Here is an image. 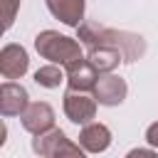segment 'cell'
I'll return each instance as SVG.
<instances>
[{
	"mask_svg": "<svg viewBox=\"0 0 158 158\" xmlns=\"http://www.w3.org/2000/svg\"><path fill=\"white\" fill-rule=\"evenodd\" d=\"M79 40L81 44H86L89 49L94 47H111V49H118L123 54V62L131 64L136 62L138 57L146 54V40L136 32H126V30H111V27H104L94 20L89 22H81L79 27Z\"/></svg>",
	"mask_w": 158,
	"mask_h": 158,
	"instance_id": "obj_1",
	"label": "cell"
},
{
	"mask_svg": "<svg viewBox=\"0 0 158 158\" xmlns=\"http://www.w3.org/2000/svg\"><path fill=\"white\" fill-rule=\"evenodd\" d=\"M35 49L40 57H44L59 67H67V64L81 59V44L67 35L54 32V30H42L35 37Z\"/></svg>",
	"mask_w": 158,
	"mask_h": 158,
	"instance_id": "obj_2",
	"label": "cell"
},
{
	"mask_svg": "<svg viewBox=\"0 0 158 158\" xmlns=\"http://www.w3.org/2000/svg\"><path fill=\"white\" fill-rule=\"evenodd\" d=\"M32 151L40 158H86L84 148L72 143L62 128H49L32 138Z\"/></svg>",
	"mask_w": 158,
	"mask_h": 158,
	"instance_id": "obj_3",
	"label": "cell"
},
{
	"mask_svg": "<svg viewBox=\"0 0 158 158\" xmlns=\"http://www.w3.org/2000/svg\"><path fill=\"white\" fill-rule=\"evenodd\" d=\"M96 104L99 101L86 91H74V89L64 91V114L72 123H79V126L91 123V118L96 116Z\"/></svg>",
	"mask_w": 158,
	"mask_h": 158,
	"instance_id": "obj_4",
	"label": "cell"
},
{
	"mask_svg": "<svg viewBox=\"0 0 158 158\" xmlns=\"http://www.w3.org/2000/svg\"><path fill=\"white\" fill-rule=\"evenodd\" d=\"M128 94V86L121 77H116L114 72L109 74H101L96 86H94V99L101 104V106H118Z\"/></svg>",
	"mask_w": 158,
	"mask_h": 158,
	"instance_id": "obj_5",
	"label": "cell"
},
{
	"mask_svg": "<svg viewBox=\"0 0 158 158\" xmlns=\"http://www.w3.org/2000/svg\"><path fill=\"white\" fill-rule=\"evenodd\" d=\"M64 69H67V84L74 91H89V89H94L96 81H99V77H101L96 72V67L89 59H84V57L77 59V62H72V64H67Z\"/></svg>",
	"mask_w": 158,
	"mask_h": 158,
	"instance_id": "obj_6",
	"label": "cell"
},
{
	"mask_svg": "<svg viewBox=\"0 0 158 158\" xmlns=\"http://www.w3.org/2000/svg\"><path fill=\"white\" fill-rule=\"evenodd\" d=\"M20 118H22L25 131H30V133H35V136L54 128V109H52L49 104H44V101L30 104V106L22 111Z\"/></svg>",
	"mask_w": 158,
	"mask_h": 158,
	"instance_id": "obj_7",
	"label": "cell"
},
{
	"mask_svg": "<svg viewBox=\"0 0 158 158\" xmlns=\"http://www.w3.org/2000/svg\"><path fill=\"white\" fill-rule=\"evenodd\" d=\"M30 67V57L20 44H5L0 52V74L5 79H20Z\"/></svg>",
	"mask_w": 158,
	"mask_h": 158,
	"instance_id": "obj_8",
	"label": "cell"
},
{
	"mask_svg": "<svg viewBox=\"0 0 158 158\" xmlns=\"http://www.w3.org/2000/svg\"><path fill=\"white\" fill-rule=\"evenodd\" d=\"M27 89L15 81H5L0 86V114L2 116H22V111L30 106Z\"/></svg>",
	"mask_w": 158,
	"mask_h": 158,
	"instance_id": "obj_9",
	"label": "cell"
},
{
	"mask_svg": "<svg viewBox=\"0 0 158 158\" xmlns=\"http://www.w3.org/2000/svg\"><path fill=\"white\" fill-rule=\"evenodd\" d=\"M79 146L89 153H104L111 146V131L104 123H86L79 131Z\"/></svg>",
	"mask_w": 158,
	"mask_h": 158,
	"instance_id": "obj_10",
	"label": "cell"
},
{
	"mask_svg": "<svg viewBox=\"0 0 158 158\" xmlns=\"http://www.w3.org/2000/svg\"><path fill=\"white\" fill-rule=\"evenodd\" d=\"M47 10L64 25L79 27L84 20V0H44Z\"/></svg>",
	"mask_w": 158,
	"mask_h": 158,
	"instance_id": "obj_11",
	"label": "cell"
},
{
	"mask_svg": "<svg viewBox=\"0 0 158 158\" xmlns=\"http://www.w3.org/2000/svg\"><path fill=\"white\" fill-rule=\"evenodd\" d=\"M86 59L96 67L99 74H109V72H114L123 62V54L118 49H111V47H94V49H89Z\"/></svg>",
	"mask_w": 158,
	"mask_h": 158,
	"instance_id": "obj_12",
	"label": "cell"
},
{
	"mask_svg": "<svg viewBox=\"0 0 158 158\" xmlns=\"http://www.w3.org/2000/svg\"><path fill=\"white\" fill-rule=\"evenodd\" d=\"M62 79H64V74H62V69L57 64H47V67H40L35 72V81L40 86H44V89H57Z\"/></svg>",
	"mask_w": 158,
	"mask_h": 158,
	"instance_id": "obj_13",
	"label": "cell"
},
{
	"mask_svg": "<svg viewBox=\"0 0 158 158\" xmlns=\"http://www.w3.org/2000/svg\"><path fill=\"white\" fill-rule=\"evenodd\" d=\"M17 10H20V0H2V30L12 27Z\"/></svg>",
	"mask_w": 158,
	"mask_h": 158,
	"instance_id": "obj_14",
	"label": "cell"
},
{
	"mask_svg": "<svg viewBox=\"0 0 158 158\" xmlns=\"http://www.w3.org/2000/svg\"><path fill=\"white\" fill-rule=\"evenodd\" d=\"M126 158H158V153L151 151V148H133V151L126 153Z\"/></svg>",
	"mask_w": 158,
	"mask_h": 158,
	"instance_id": "obj_15",
	"label": "cell"
},
{
	"mask_svg": "<svg viewBox=\"0 0 158 158\" xmlns=\"http://www.w3.org/2000/svg\"><path fill=\"white\" fill-rule=\"evenodd\" d=\"M146 141H148V146L158 148V121H156V123H151V126L146 128Z\"/></svg>",
	"mask_w": 158,
	"mask_h": 158,
	"instance_id": "obj_16",
	"label": "cell"
}]
</instances>
